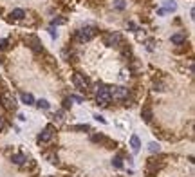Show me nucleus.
Wrapping results in <instances>:
<instances>
[{"label":"nucleus","instance_id":"obj_1","mask_svg":"<svg viewBox=\"0 0 195 177\" xmlns=\"http://www.w3.org/2000/svg\"><path fill=\"white\" fill-rule=\"evenodd\" d=\"M108 85L105 83H98L96 85V105L100 107H108L110 103V92H108Z\"/></svg>","mask_w":195,"mask_h":177},{"label":"nucleus","instance_id":"obj_2","mask_svg":"<svg viewBox=\"0 0 195 177\" xmlns=\"http://www.w3.org/2000/svg\"><path fill=\"white\" fill-rule=\"evenodd\" d=\"M96 35H98V29L94 25H85V27H81V29H78L74 33V40L79 42V44H85L89 40H92Z\"/></svg>","mask_w":195,"mask_h":177},{"label":"nucleus","instance_id":"obj_3","mask_svg":"<svg viewBox=\"0 0 195 177\" xmlns=\"http://www.w3.org/2000/svg\"><path fill=\"white\" fill-rule=\"evenodd\" d=\"M103 44L107 45V47H121V44H123L121 33H116V31L105 33V35H103Z\"/></svg>","mask_w":195,"mask_h":177},{"label":"nucleus","instance_id":"obj_4","mask_svg":"<svg viewBox=\"0 0 195 177\" xmlns=\"http://www.w3.org/2000/svg\"><path fill=\"white\" fill-rule=\"evenodd\" d=\"M108 92H110V99H114V101H125L128 98V88L123 85H114L108 88Z\"/></svg>","mask_w":195,"mask_h":177},{"label":"nucleus","instance_id":"obj_5","mask_svg":"<svg viewBox=\"0 0 195 177\" xmlns=\"http://www.w3.org/2000/svg\"><path fill=\"white\" fill-rule=\"evenodd\" d=\"M72 83H74V87L78 88L79 92H85L87 88H89V85H90L89 78H87L85 74H81V72H74V74H72Z\"/></svg>","mask_w":195,"mask_h":177},{"label":"nucleus","instance_id":"obj_6","mask_svg":"<svg viewBox=\"0 0 195 177\" xmlns=\"http://www.w3.org/2000/svg\"><path fill=\"white\" fill-rule=\"evenodd\" d=\"M25 44L31 51L35 52V54H40L43 52V47H42V42H40V38L36 36V35H27L25 36Z\"/></svg>","mask_w":195,"mask_h":177},{"label":"nucleus","instance_id":"obj_7","mask_svg":"<svg viewBox=\"0 0 195 177\" xmlns=\"http://www.w3.org/2000/svg\"><path fill=\"white\" fill-rule=\"evenodd\" d=\"M0 103L4 109L7 110H14L16 109V99L13 98V94H9V92H2L0 94Z\"/></svg>","mask_w":195,"mask_h":177},{"label":"nucleus","instance_id":"obj_8","mask_svg":"<svg viewBox=\"0 0 195 177\" xmlns=\"http://www.w3.org/2000/svg\"><path fill=\"white\" fill-rule=\"evenodd\" d=\"M52 136H54V125H47L42 132H40V136H38V143H40V145H42V143H49V141L52 139Z\"/></svg>","mask_w":195,"mask_h":177},{"label":"nucleus","instance_id":"obj_9","mask_svg":"<svg viewBox=\"0 0 195 177\" xmlns=\"http://www.w3.org/2000/svg\"><path fill=\"white\" fill-rule=\"evenodd\" d=\"M24 18H25V11H24V9H13L11 15L7 16L9 22H22Z\"/></svg>","mask_w":195,"mask_h":177},{"label":"nucleus","instance_id":"obj_10","mask_svg":"<svg viewBox=\"0 0 195 177\" xmlns=\"http://www.w3.org/2000/svg\"><path fill=\"white\" fill-rule=\"evenodd\" d=\"M170 40H172V44H175V45H184L186 44V35H184V33H173L172 36H170Z\"/></svg>","mask_w":195,"mask_h":177},{"label":"nucleus","instance_id":"obj_11","mask_svg":"<svg viewBox=\"0 0 195 177\" xmlns=\"http://www.w3.org/2000/svg\"><path fill=\"white\" fill-rule=\"evenodd\" d=\"M11 161L16 164V166H24L27 163V155L25 154H13L11 155Z\"/></svg>","mask_w":195,"mask_h":177},{"label":"nucleus","instance_id":"obj_12","mask_svg":"<svg viewBox=\"0 0 195 177\" xmlns=\"http://www.w3.org/2000/svg\"><path fill=\"white\" fill-rule=\"evenodd\" d=\"M141 118H143L144 123H150V121H152L154 114H152V109H150V107H143V109H141Z\"/></svg>","mask_w":195,"mask_h":177},{"label":"nucleus","instance_id":"obj_13","mask_svg":"<svg viewBox=\"0 0 195 177\" xmlns=\"http://www.w3.org/2000/svg\"><path fill=\"white\" fill-rule=\"evenodd\" d=\"M20 99H22V103H25V105H35V96L31 94V92H22L20 94Z\"/></svg>","mask_w":195,"mask_h":177},{"label":"nucleus","instance_id":"obj_14","mask_svg":"<svg viewBox=\"0 0 195 177\" xmlns=\"http://www.w3.org/2000/svg\"><path fill=\"white\" fill-rule=\"evenodd\" d=\"M130 147H132V152L137 154L139 148H141V139H139L137 136H132V137H130Z\"/></svg>","mask_w":195,"mask_h":177},{"label":"nucleus","instance_id":"obj_15","mask_svg":"<svg viewBox=\"0 0 195 177\" xmlns=\"http://www.w3.org/2000/svg\"><path fill=\"white\" fill-rule=\"evenodd\" d=\"M52 119H54L56 125H62V123L65 121V110L63 109H62V110H56L54 114H52Z\"/></svg>","mask_w":195,"mask_h":177},{"label":"nucleus","instance_id":"obj_16","mask_svg":"<svg viewBox=\"0 0 195 177\" xmlns=\"http://www.w3.org/2000/svg\"><path fill=\"white\" fill-rule=\"evenodd\" d=\"M69 130L71 132H85V130H90V126L87 125V123H83V125H72V126H69Z\"/></svg>","mask_w":195,"mask_h":177},{"label":"nucleus","instance_id":"obj_17","mask_svg":"<svg viewBox=\"0 0 195 177\" xmlns=\"http://www.w3.org/2000/svg\"><path fill=\"white\" fill-rule=\"evenodd\" d=\"M35 105L40 109V110H49V107H51V103L47 99H38V101H35Z\"/></svg>","mask_w":195,"mask_h":177},{"label":"nucleus","instance_id":"obj_18","mask_svg":"<svg viewBox=\"0 0 195 177\" xmlns=\"http://www.w3.org/2000/svg\"><path fill=\"white\" fill-rule=\"evenodd\" d=\"M112 166H114V168H117V170L123 168V157H121L119 154H117L114 159H112Z\"/></svg>","mask_w":195,"mask_h":177},{"label":"nucleus","instance_id":"obj_19","mask_svg":"<svg viewBox=\"0 0 195 177\" xmlns=\"http://www.w3.org/2000/svg\"><path fill=\"white\" fill-rule=\"evenodd\" d=\"M90 141H92V143H107L108 139L103 136V134H94L92 137H90Z\"/></svg>","mask_w":195,"mask_h":177},{"label":"nucleus","instance_id":"obj_20","mask_svg":"<svg viewBox=\"0 0 195 177\" xmlns=\"http://www.w3.org/2000/svg\"><path fill=\"white\" fill-rule=\"evenodd\" d=\"M125 8H127V0H114V9L123 11Z\"/></svg>","mask_w":195,"mask_h":177},{"label":"nucleus","instance_id":"obj_21","mask_svg":"<svg viewBox=\"0 0 195 177\" xmlns=\"http://www.w3.org/2000/svg\"><path fill=\"white\" fill-rule=\"evenodd\" d=\"M148 150H150L152 154H157L159 150H161V147H159V143H155V141H150L148 143Z\"/></svg>","mask_w":195,"mask_h":177},{"label":"nucleus","instance_id":"obj_22","mask_svg":"<svg viewBox=\"0 0 195 177\" xmlns=\"http://www.w3.org/2000/svg\"><path fill=\"white\" fill-rule=\"evenodd\" d=\"M177 9V4L172 2V0H166L165 2V11H175Z\"/></svg>","mask_w":195,"mask_h":177},{"label":"nucleus","instance_id":"obj_23","mask_svg":"<svg viewBox=\"0 0 195 177\" xmlns=\"http://www.w3.org/2000/svg\"><path fill=\"white\" fill-rule=\"evenodd\" d=\"M45 159H47L51 164H58V161H60L56 154H45Z\"/></svg>","mask_w":195,"mask_h":177},{"label":"nucleus","instance_id":"obj_24","mask_svg":"<svg viewBox=\"0 0 195 177\" xmlns=\"http://www.w3.org/2000/svg\"><path fill=\"white\" fill-rule=\"evenodd\" d=\"M154 90H155V92H163V90H165V83L155 81V83H154Z\"/></svg>","mask_w":195,"mask_h":177},{"label":"nucleus","instance_id":"obj_25","mask_svg":"<svg viewBox=\"0 0 195 177\" xmlns=\"http://www.w3.org/2000/svg\"><path fill=\"white\" fill-rule=\"evenodd\" d=\"M69 98H71V101H76V103H83V101H85V99L81 96H78V94H71Z\"/></svg>","mask_w":195,"mask_h":177},{"label":"nucleus","instance_id":"obj_26","mask_svg":"<svg viewBox=\"0 0 195 177\" xmlns=\"http://www.w3.org/2000/svg\"><path fill=\"white\" fill-rule=\"evenodd\" d=\"M7 47H9V40L2 38V40H0V51H6Z\"/></svg>","mask_w":195,"mask_h":177},{"label":"nucleus","instance_id":"obj_27","mask_svg":"<svg viewBox=\"0 0 195 177\" xmlns=\"http://www.w3.org/2000/svg\"><path fill=\"white\" fill-rule=\"evenodd\" d=\"M130 71H132V72H139V71H141L139 62H136V60H134V63H132V67H130Z\"/></svg>","mask_w":195,"mask_h":177},{"label":"nucleus","instance_id":"obj_28","mask_svg":"<svg viewBox=\"0 0 195 177\" xmlns=\"http://www.w3.org/2000/svg\"><path fill=\"white\" fill-rule=\"evenodd\" d=\"M71 105H72L71 98H65V99H63V110H67V109H71Z\"/></svg>","mask_w":195,"mask_h":177},{"label":"nucleus","instance_id":"obj_29","mask_svg":"<svg viewBox=\"0 0 195 177\" xmlns=\"http://www.w3.org/2000/svg\"><path fill=\"white\" fill-rule=\"evenodd\" d=\"M65 24V18H54L52 20V25H63Z\"/></svg>","mask_w":195,"mask_h":177},{"label":"nucleus","instance_id":"obj_30","mask_svg":"<svg viewBox=\"0 0 195 177\" xmlns=\"http://www.w3.org/2000/svg\"><path fill=\"white\" fill-rule=\"evenodd\" d=\"M47 31H49L51 38H56V36H58V33H56V29H54V25H51V27H49Z\"/></svg>","mask_w":195,"mask_h":177},{"label":"nucleus","instance_id":"obj_31","mask_svg":"<svg viewBox=\"0 0 195 177\" xmlns=\"http://www.w3.org/2000/svg\"><path fill=\"white\" fill-rule=\"evenodd\" d=\"M154 47H155V42H154V40H148V42H146V49H148V51H154Z\"/></svg>","mask_w":195,"mask_h":177},{"label":"nucleus","instance_id":"obj_32","mask_svg":"<svg viewBox=\"0 0 195 177\" xmlns=\"http://www.w3.org/2000/svg\"><path fill=\"white\" fill-rule=\"evenodd\" d=\"M94 119H96V121H100V123H107V121H105V118H101L100 114H94Z\"/></svg>","mask_w":195,"mask_h":177},{"label":"nucleus","instance_id":"obj_33","mask_svg":"<svg viewBox=\"0 0 195 177\" xmlns=\"http://www.w3.org/2000/svg\"><path fill=\"white\" fill-rule=\"evenodd\" d=\"M127 27H128V29H132V31H136V29H137V25H136L134 22H128V24H127Z\"/></svg>","mask_w":195,"mask_h":177},{"label":"nucleus","instance_id":"obj_34","mask_svg":"<svg viewBox=\"0 0 195 177\" xmlns=\"http://www.w3.org/2000/svg\"><path fill=\"white\" fill-rule=\"evenodd\" d=\"M4 128H6V119L0 116V130H4Z\"/></svg>","mask_w":195,"mask_h":177}]
</instances>
